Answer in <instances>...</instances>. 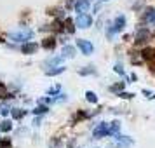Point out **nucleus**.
<instances>
[{
    "instance_id": "nucleus-1",
    "label": "nucleus",
    "mask_w": 155,
    "mask_h": 148,
    "mask_svg": "<svg viewBox=\"0 0 155 148\" xmlns=\"http://www.w3.org/2000/svg\"><path fill=\"white\" fill-rule=\"evenodd\" d=\"M33 37V31L28 28H25V30H18V31H12L11 33V38L14 40V42H26V40H30Z\"/></svg>"
},
{
    "instance_id": "nucleus-2",
    "label": "nucleus",
    "mask_w": 155,
    "mask_h": 148,
    "mask_svg": "<svg viewBox=\"0 0 155 148\" xmlns=\"http://www.w3.org/2000/svg\"><path fill=\"white\" fill-rule=\"evenodd\" d=\"M115 140L119 141L117 145H112V148H129L133 146V140L127 136H115Z\"/></svg>"
},
{
    "instance_id": "nucleus-3",
    "label": "nucleus",
    "mask_w": 155,
    "mask_h": 148,
    "mask_svg": "<svg viewBox=\"0 0 155 148\" xmlns=\"http://www.w3.org/2000/svg\"><path fill=\"white\" fill-rule=\"evenodd\" d=\"M91 23H92L91 16H87V14H78L75 25H77V26H80V28H89V26H91Z\"/></svg>"
},
{
    "instance_id": "nucleus-4",
    "label": "nucleus",
    "mask_w": 155,
    "mask_h": 148,
    "mask_svg": "<svg viewBox=\"0 0 155 148\" xmlns=\"http://www.w3.org/2000/svg\"><path fill=\"white\" fill-rule=\"evenodd\" d=\"M77 45L82 49V52L84 54H92V51H94V47H92V44L89 42V40H77Z\"/></svg>"
},
{
    "instance_id": "nucleus-5",
    "label": "nucleus",
    "mask_w": 155,
    "mask_h": 148,
    "mask_svg": "<svg viewBox=\"0 0 155 148\" xmlns=\"http://www.w3.org/2000/svg\"><path fill=\"white\" fill-rule=\"evenodd\" d=\"M106 134H108V126L106 124H99L94 129V138H105Z\"/></svg>"
},
{
    "instance_id": "nucleus-6",
    "label": "nucleus",
    "mask_w": 155,
    "mask_h": 148,
    "mask_svg": "<svg viewBox=\"0 0 155 148\" xmlns=\"http://www.w3.org/2000/svg\"><path fill=\"white\" fill-rule=\"evenodd\" d=\"M89 2L87 0H78L77 4H75V9H77V12H80V14H85L87 11H89Z\"/></svg>"
},
{
    "instance_id": "nucleus-7",
    "label": "nucleus",
    "mask_w": 155,
    "mask_h": 148,
    "mask_svg": "<svg viewBox=\"0 0 155 148\" xmlns=\"http://www.w3.org/2000/svg\"><path fill=\"white\" fill-rule=\"evenodd\" d=\"M37 49H38V45H37V44H25V45L21 47V51L25 52V54H33Z\"/></svg>"
},
{
    "instance_id": "nucleus-8",
    "label": "nucleus",
    "mask_w": 155,
    "mask_h": 148,
    "mask_svg": "<svg viewBox=\"0 0 155 148\" xmlns=\"http://www.w3.org/2000/svg\"><path fill=\"white\" fill-rule=\"evenodd\" d=\"M64 71V66H54V68H49V70H45V75H49V77H54L58 73H63Z\"/></svg>"
},
{
    "instance_id": "nucleus-9",
    "label": "nucleus",
    "mask_w": 155,
    "mask_h": 148,
    "mask_svg": "<svg viewBox=\"0 0 155 148\" xmlns=\"http://www.w3.org/2000/svg\"><path fill=\"white\" fill-rule=\"evenodd\" d=\"M124 26H126V18H124V16H119V18L115 19V31H120Z\"/></svg>"
},
{
    "instance_id": "nucleus-10",
    "label": "nucleus",
    "mask_w": 155,
    "mask_h": 148,
    "mask_svg": "<svg viewBox=\"0 0 155 148\" xmlns=\"http://www.w3.org/2000/svg\"><path fill=\"white\" fill-rule=\"evenodd\" d=\"M73 56H75V47L64 45L63 47V58H73Z\"/></svg>"
},
{
    "instance_id": "nucleus-11",
    "label": "nucleus",
    "mask_w": 155,
    "mask_h": 148,
    "mask_svg": "<svg viewBox=\"0 0 155 148\" xmlns=\"http://www.w3.org/2000/svg\"><path fill=\"white\" fill-rule=\"evenodd\" d=\"M120 129V122H117V120H113L112 124L108 126V134H117Z\"/></svg>"
},
{
    "instance_id": "nucleus-12",
    "label": "nucleus",
    "mask_w": 155,
    "mask_h": 148,
    "mask_svg": "<svg viewBox=\"0 0 155 148\" xmlns=\"http://www.w3.org/2000/svg\"><path fill=\"white\" fill-rule=\"evenodd\" d=\"M145 19H147L148 23L155 25V9H148L147 12H145Z\"/></svg>"
},
{
    "instance_id": "nucleus-13",
    "label": "nucleus",
    "mask_w": 155,
    "mask_h": 148,
    "mask_svg": "<svg viewBox=\"0 0 155 148\" xmlns=\"http://www.w3.org/2000/svg\"><path fill=\"white\" fill-rule=\"evenodd\" d=\"M42 47L44 49H54V47H56V40H54V38H45L42 42Z\"/></svg>"
},
{
    "instance_id": "nucleus-14",
    "label": "nucleus",
    "mask_w": 155,
    "mask_h": 148,
    "mask_svg": "<svg viewBox=\"0 0 155 148\" xmlns=\"http://www.w3.org/2000/svg\"><path fill=\"white\" fill-rule=\"evenodd\" d=\"M64 28H66V31H68V33H73V31H75V23L68 18V19L64 21Z\"/></svg>"
},
{
    "instance_id": "nucleus-15",
    "label": "nucleus",
    "mask_w": 155,
    "mask_h": 148,
    "mask_svg": "<svg viewBox=\"0 0 155 148\" xmlns=\"http://www.w3.org/2000/svg\"><path fill=\"white\" fill-rule=\"evenodd\" d=\"M12 129V124L9 122V120H4L2 124H0V131H4V133H9Z\"/></svg>"
},
{
    "instance_id": "nucleus-16",
    "label": "nucleus",
    "mask_w": 155,
    "mask_h": 148,
    "mask_svg": "<svg viewBox=\"0 0 155 148\" xmlns=\"http://www.w3.org/2000/svg\"><path fill=\"white\" fill-rule=\"evenodd\" d=\"M147 38H148V31H147V30H143V31H140V33H138V40H136V44L145 42Z\"/></svg>"
},
{
    "instance_id": "nucleus-17",
    "label": "nucleus",
    "mask_w": 155,
    "mask_h": 148,
    "mask_svg": "<svg viewBox=\"0 0 155 148\" xmlns=\"http://www.w3.org/2000/svg\"><path fill=\"white\" fill-rule=\"evenodd\" d=\"M143 58H145V59H153L155 58V51L153 49H145L143 51Z\"/></svg>"
},
{
    "instance_id": "nucleus-18",
    "label": "nucleus",
    "mask_w": 155,
    "mask_h": 148,
    "mask_svg": "<svg viewBox=\"0 0 155 148\" xmlns=\"http://www.w3.org/2000/svg\"><path fill=\"white\" fill-rule=\"evenodd\" d=\"M85 98H87V101H89V103H96V101H98L96 94H94L92 91H87V92H85Z\"/></svg>"
},
{
    "instance_id": "nucleus-19",
    "label": "nucleus",
    "mask_w": 155,
    "mask_h": 148,
    "mask_svg": "<svg viewBox=\"0 0 155 148\" xmlns=\"http://www.w3.org/2000/svg\"><path fill=\"white\" fill-rule=\"evenodd\" d=\"M25 110H12V117H14V119H23V117H25Z\"/></svg>"
},
{
    "instance_id": "nucleus-20",
    "label": "nucleus",
    "mask_w": 155,
    "mask_h": 148,
    "mask_svg": "<svg viewBox=\"0 0 155 148\" xmlns=\"http://www.w3.org/2000/svg\"><path fill=\"white\" fill-rule=\"evenodd\" d=\"M124 85H126L124 82H119V84H113V85H112V91H113V92H120L122 89H124Z\"/></svg>"
},
{
    "instance_id": "nucleus-21",
    "label": "nucleus",
    "mask_w": 155,
    "mask_h": 148,
    "mask_svg": "<svg viewBox=\"0 0 155 148\" xmlns=\"http://www.w3.org/2000/svg\"><path fill=\"white\" fill-rule=\"evenodd\" d=\"M33 113H37V115H40V113H47V106H37L35 110H31Z\"/></svg>"
},
{
    "instance_id": "nucleus-22",
    "label": "nucleus",
    "mask_w": 155,
    "mask_h": 148,
    "mask_svg": "<svg viewBox=\"0 0 155 148\" xmlns=\"http://www.w3.org/2000/svg\"><path fill=\"white\" fill-rule=\"evenodd\" d=\"M63 61V56H58V58H52V59H49V64H59Z\"/></svg>"
},
{
    "instance_id": "nucleus-23",
    "label": "nucleus",
    "mask_w": 155,
    "mask_h": 148,
    "mask_svg": "<svg viewBox=\"0 0 155 148\" xmlns=\"http://www.w3.org/2000/svg\"><path fill=\"white\" fill-rule=\"evenodd\" d=\"M11 146V140H0V148H9Z\"/></svg>"
},
{
    "instance_id": "nucleus-24",
    "label": "nucleus",
    "mask_w": 155,
    "mask_h": 148,
    "mask_svg": "<svg viewBox=\"0 0 155 148\" xmlns=\"http://www.w3.org/2000/svg\"><path fill=\"white\" fill-rule=\"evenodd\" d=\"M52 30H56V31H61V30H63V25H61L59 21H56L54 25H52Z\"/></svg>"
},
{
    "instance_id": "nucleus-25",
    "label": "nucleus",
    "mask_w": 155,
    "mask_h": 148,
    "mask_svg": "<svg viewBox=\"0 0 155 148\" xmlns=\"http://www.w3.org/2000/svg\"><path fill=\"white\" fill-rule=\"evenodd\" d=\"M0 98L2 99H5V98H9V94H7V91L4 89V87H0Z\"/></svg>"
},
{
    "instance_id": "nucleus-26",
    "label": "nucleus",
    "mask_w": 155,
    "mask_h": 148,
    "mask_svg": "<svg viewBox=\"0 0 155 148\" xmlns=\"http://www.w3.org/2000/svg\"><path fill=\"white\" fill-rule=\"evenodd\" d=\"M92 71H94V70H91V68H87V70L82 68V70H78V73H80V75H89V73H92Z\"/></svg>"
},
{
    "instance_id": "nucleus-27",
    "label": "nucleus",
    "mask_w": 155,
    "mask_h": 148,
    "mask_svg": "<svg viewBox=\"0 0 155 148\" xmlns=\"http://www.w3.org/2000/svg\"><path fill=\"white\" fill-rule=\"evenodd\" d=\"M7 112H9V106L7 105H0V113H2V115H5Z\"/></svg>"
},
{
    "instance_id": "nucleus-28",
    "label": "nucleus",
    "mask_w": 155,
    "mask_h": 148,
    "mask_svg": "<svg viewBox=\"0 0 155 148\" xmlns=\"http://www.w3.org/2000/svg\"><path fill=\"white\" fill-rule=\"evenodd\" d=\"M120 98L129 99V98H133V94H131V92H120Z\"/></svg>"
},
{
    "instance_id": "nucleus-29",
    "label": "nucleus",
    "mask_w": 155,
    "mask_h": 148,
    "mask_svg": "<svg viewBox=\"0 0 155 148\" xmlns=\"http://www.w3.org/2000/svg\"><path fill=\"white\" fill-rule=\"evenodd\" d=\"M115 71H117V73H120V75H124V68H122L120 64H115Z\"/></svg>"
},
{
    "instance_id": "nucleus-30",
    "label": "nucleus",
    "mask_w": 155,
    "mask_h": 148,
    "mask_svg": "<svg viewBox=\"0 0 155 148\" xmlns=\"http://www.w3.org/2000/svg\"><path fill=\"white\" fill-rule=\"evenodd\" d=\"M0 87H2V82H0Z\"/></svg>"
}]
</instances>
